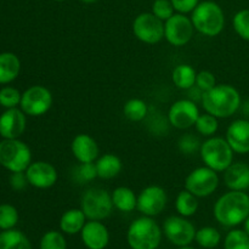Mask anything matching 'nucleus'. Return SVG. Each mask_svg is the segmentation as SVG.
Wrapping results in <instances>:
<instances>
[{
    "mask_svg": "<svg viewBox=\"0 0 249 249\" xmlns=\"http://www.w3.org/2000/svg\"><path fill=\"white\" fill-rule=\"evenodd\" d=\"M202 106L207 113L216 118H230L242 106L241 94L230 84H216L202 97Z\"/></svg>",
    "mask_w": 249,
    "mask_h": 249,
    "instance_id": "nucleus-1",
    "label": "nucleus"
},
{
    "mask_svg": "<svg viewBox=\"0 0 249 249\" xmlns=\"http://www.w3.org/2000/svg\"><path fill=\"white\" fill-rule=\"evenodd\" d=\"M213 213L215 220L226 228H235L245 223L249 215V195L245 191L230 190L219 197Z\"/></svg>",
    "mask_w": 249,
    "mask_h": 249,
    "instance_id": "nucleus-2",
    "label": "nucleus"
},
{
    "mask_svg": "<svg viewBox=\"0 0 249 249\" xmlns=\"http://www.w3.org/2000/svg\"><path fill=\"white\" fill-rule=\"evenodd\" d=\"M191 21L195 29L206 36H216L225 27V15L219 4L204 0L191 12Z\"/></svg>",
    "mask_w": 249,
    "mask_h": 249,
    "instance_id": "nucleus-3",
    "label": "nucleus"
},
{
    "mask_svg": "<svg viewBox=\"0 0 249 249\" xmlns=\"http://www.w3.org/2000/svg\"><path fill=\"white\" fill-rule=\"evenodd\" d=\"M163 230L151 216H141L130 224L126 241L131 249H157L162 241Z\"/></svg>",
    "mask_w": 249,
    "mask_h": 249,
    "instance_id": "nucleus-4",
    "label": "nucleus"
},
{
    "mask_svg": "<svg viewBox=\"0 0 249 249\" xmlns=\"http://www.w3.org/2000/svg\"><path fill=\"white\" fill-rule=\"evenodd\" d=\"M233 151L225 138L212 136L199 148L204 165L218 173H223L233 163Z\"/></svg>",
    "mask_w": 249,
    "mask_h": 249,
    "instance_id": "nucleus-5",
    "label": "nucleus"
},
{
    "mask_svg": "<svg viewBox=\"0 0 249 249\" xmlns=\"http://www.w3.org/2000/svg\"><path fill=\"white\" fill-rule=\"evenodd\" d=\"M32 163L31 148L18 139L0 141V165L11 173L26 172Z\"/></svg>",
    "mask_w": 249,
    "mask_h": 249,
    "instance_id": "nucleus-6",
    "label": "nucleus"
},
{
    "mask_svg": "<svg viewBox=\"0 0 249 249\" xmlns=\"http://www.w3.org/2000/svg\"><path fill=\"white\" fill-rule=\"evenodd\" d=\"M80 209L84 212L88 220H104L113 212L114 206L111 194L100 187H92L83 194Z\"/></svg>",
    "mask_w": 249,
    "mask_h": 249,
    "instance_id": "nucleus-7",
    "label": "nucleus"
},
{
    "mask_svg": "<svg viewBox=\"0 0 249 249\" xmlns=\"http://www.w3.org/2000/svg\"><path fill=\"white\" fill-rule=\"evenodd\" d=\"M218 172L209 167L196 168L185 179V190L191 192L198 198L209 197L216 191L219 186Z\"/></svg>",
    "mask_w": 249,
    "mask_h": 249,
    "instance_id": "nucleus-8",
    "label": "nucleus"
},
{
    "mask_svg": "<svg viewBox=\"0 0 249 249\" xmlns=\"http://www.w3.org/2000/svg\"><path fill=\"white\" fill-rule=\"evenodd\" d=\"M163 233L170 243L177 247H186L195 241L196 228L187 218L181 215H172L163 223Z\"/></svg>",
    "mask_w": 249,
    "mask_h": 249,
    "instance_id": "nucleus-9",
    "label": "nucleus"
},
{
    "mask_svg": "<svg viewBox=\"0 0 249 249\" xmlns=\"http://www.w3.org/2000/svg\"><path fill=\"white\" fill-rule=\"evenodd\" d=\"M53 94L43 85H33L22 94L19 108L31 117H40L53 106Z\"/></svg>",
    "mask_w": 249,
    "mask_h": 249,
    "instance_id": "nucleus-10",
    "label": "nucleus"
},
{
    "mask_svg": "<svg viewBox=\"0 0 249 249\" xmlns=\"http://www.w3.org/2000/svg\"><path fill=\"white\" fill-rule=\"evenodd\" d=\"M195 31L191 17L179 12L164 22V39L177 48L189 44L194 38Z\"/></svg>",
    "mask_w": 249,
    "mask_h": 249,
    "instance_id": "nucleus-11",
    "label": "nucleus"
},
{
    "mask_svg": "<svg viewBox=\"0 0 249 249\" xmlns=\"http://www.w3.org/2000/svg\"><path fill=\"white\" fill-rule=\"evenodd\" d=\"M133 33L142 43L157 44L164 38V22L152 12H142L134 19Z\"/></svg>",
    "mask_w": 249,
    "mask_h": 249,
    "instance_id": "nucleus-12",
    "label": "nucleus"
},
{
    "mask_svg": "<svg viewBox=\"0 0 249 249\" xmlns=\"http://www.w3.org/2000/svg\"><path fill=\"white\" fill-rule=\"evenodd\" d=\"M199 108L196 102L190 99L175 101L168 111V122L172 126L185 130L195 126L199 117Z\"/></svg>",
    "mask_w": 249,
    "mask_h": 249,
    "instance_id": "nucleus-13",
    "label": "nucleus"
},
{
    "mask_svg": "<svg viewBox=\"0 0 249 249\" xmlns=\"http://www.w3.org/2000/svg\"><path fill=\"white\" fill-rule=\"evenodd\" d=\"M168 196L163 187L158 185H150L145 187L138 196V209L142 215L156 216L160 215L167 206Z\"/></svg>",
    "mask_w": 249,
    "mask_h": 249,
    "instance_id": "nucleus-14",
    "label": "nucleus"
},
{
    "mask_svg": "<svg viewBox=\"0 0 249 249\" xmlns=\"http://www.w3.org/2000/svg\"><path fill=\"white\" fill-rule=\"evenodd\" d=\"M24 173H26L28 184L39 190L50 189L57 182L58 179V173L56 168L45 160L32 162Z\"/></svg>",
    "mask_w": 249,
    "mask_h": 249,
    "instance_id": "nucleus-15",
    "label": "nucleus"
},
{
    "mask_svg": "<svg viewBox=\"0 0 249 249\" xmlns=\"http://www.w3.org/2000/svg\"><path fill=\"white\" fill-rule=\"evenodd\" d=\"M27 114L21 108H7L0 116V136L2 139H18L26 130Z\"/></svg>",
    "mask_w": 249,
    "mask_h": 249,
    "instance_id": "nucleus-16",
    "label": "nucleus"
},
{
    "mask_svg": "<svg viewBox=\"0 0 249 249\" xmlns=\"http://www.w3.org/2000/svg\"><path fill=\"white\" fill-rule=\"evenodd\" d=\"M226 141L238 155L249 153V119H236L226 129Z\"/></svg>",
    "mask_w": 249,
    "mask_h": 249,
    "instance_id": "nucleus-17",
    "label": "nucleus"
},
{
    "mask_svg": "<svg viewBox=\"0 0 249 249\" xmlns=\"http://www.w3.org/2000/svg\"><path fill=\"white\" fill-rule=\"evenodd\" d=\"M80 237L88 249H105L109 242L108 229L99 220L87 221Z\"/></svg>",
    "mask_w": 249,
    "mask_h": 249,
    "instance_id": "nucleus-18",
    "label": "nucleus"
},
{
    "mask_svg": "<svg viewBox=\"0 0 249 249\" xmlns=\"http://www.w3.org/2000/svg\"><path fill=\"white\" fill-rule=\"evenodd\" d=\"M71 151L79 163H94L100 152L96 140L88 134H78L71 143Z\"/></svg>",
    "mask_w": 249,
    "mask_h": 249,
    "instance_id": "nucleus-19",
    "label": "nucleus"
},
{
    "mask_svg": "<svg viewBox=\"0 0 249 249\" xmlns=\"http://www.w3.org/2000/svg\"><path fill=\"white\" fill-rule=\"evenodd\" d=\"M224 182L232 191H246L249 189V165L247 163H232L224 172Z\"/></svg>",
    "mask_w": 249,
    "mask_h": 249,
    "instance_id": "nucleus-20",
    "label": "nucleus"
},
{
    "mask_svg": "<svg viewBox=\"0 0 249 249\" xmlns=\"http://www.w3.org/2000/svg\"><path fill=\"white\" fill-rule=\"evenodd\" d=\"M97 178L104 180H111L118 177L123 169V163L121 158L112 153H106L95 160Z\"/></svg>",
    "mask_w": 249,
    "mask_h": 249,
    "instance_id": "nucleus-21",
    "label": "nucleus"
},
{
    "mask_svg": "<svg viewBox=\"0 0 249 249\" xmlns=\"http://www.w3.org/2000/svg\"><path fill=\"white\" fill-rule=\"evenodd\" d=\"M88 218L82 209H68L60 219V229L66 235H77L83 230Z\"/></svg>",
    "mask_w": 249,
    "mask_h": 249,
    "instance_id": "nucleus-22",
    "label": "nucleus"
},
{
    "mask_svg": "<svg viewBox=\"0 0 249 249\" xmlns=\"http://www.w3.org/2000/svg\"><path fill=\"white\" fill-rule=\"evenodd\" d=\"M21 71V61L15 53H0V84H9L14 82Z\"/></svg>",
    "mask_w": 249,
    "mask_h": 249,
    "instance_id": "nucleus-23",
    "label": "nucleus"
},
{
    "mask_svg": "<svg viewBox=\"0 0 249 249\" xmlns=\"http://www.w3.org/2000/svg\"><path fill=\"white\" fill-rule=\"evenodd\" d=\"M111 196L114 208L118 209L119 212L130 213V212L135 211L136 207H138V196L129 187H117V189L113 190Z\"/></svg>",
    "mask_w": 249,
    "mask_h": 249,
    "instance_id": "nucleus-24",
    "label": "nucleus"
},
{
    "mask_svg": "<svg viewBox=\"0 0 249 249\" xmlns=\"http://www.w3.org/2000/svg\"><path fill=\"white\" fill-rule=\"evenodd\" d=\"M0 249H32V245L23 232L10 229L0 232Z\"/></svg>",
    "mask_w": 249,
    "mask_h": 249,
    "instance_id": "nucleus-25",
    "label": "nucleus"
},
{
    "mask_svg": "<svg viewBox=\"0 0 249 249\" xmlns=\"http://www.w3.org/2000/svg\"><path fill=\"white\" fill-rule=\"evenodd\" d=\"M197 72L190 65H179L172 73V80L177 88L181 90H189L196 84Z\"/></svg>",
    "mask_w": 249,
    "mask_h": 249,
    "instance_id": "nucleus-26",
    "label": "nucleus"
},
{
    "mask_svg": "<svg viewBox=\"0 0 249 249\" xmlns=\"http://www.w3.org/2000/svg\"><path fill=\"white\" fill-rule=\"evenodd\" d=\"M198 197L192 195L187 190H182L181 192H179L175 199V208H177L178 214L185 218L195 215L198 211Z\"/></svg>",
    "mask_w": 249,
    "mask_h": 249,
    "instance_id": "nucleus-27",
    "label": "nucleus"
},
{
    "mask_svg": "<svg viewBox=\"0 0 249 249\" xmlns=\"http://www.w3.org/2000/svg\"><path fill=\"white\" fill-rule=\"evenodd\" d=\"M123 113L130 122H141L148 114V106L143 100L130 99L124 105Z\"/></svg>",
    "mask_w": 249,
    "mask_h": 249,
    "instance_id": "nucleus-28",
    "label": "nucleus"
},
{
    "mask_svg": "<svg viewBox=\"0 0 249 249\" xmlns=\"http://www.w3.org/2000/svg\"><path fill=\"white\" fill-rule=\"evenodd\" d=\"M195 241L201 246L202 248L212 249L215 248L220 245L221 242V233L219 232L218 229L213 226H204L199 230L196 231V237Z\"/></svg>",
    "mask_w": 249,
    "mask_h": 249,
    "instance_id": "nucleus-29",
    "label": "nucleus"
},
{
    "mask_svg": "<svg viewBox=\"0 0 249 249\" xmlns=\"http://www.w3.org/2000/svg\"><path fill=\"white\" fill-rule=\"evenodd\" d=\"M224 249H249V235L245 230L233 229L225 236Z\"/></svg>",
    "mask_w": 249,
    "mask_h": 249,
    "instance_id": "nucleus-30",
    "label": "nucleus"
},
{
    "mask_svg": "<svg viewBox=\"0 0 249 249\" xmlns=\"http://www.w3.org/2000/svg\"><path fill=\"white\" fill-rule=\"evenodd\" d=\"M195 128H196L197 133L201 134L202 136L212 138L218 131V118L207 113V112L204 114H199L198 119H197L196 124H195Z\"/></svg>",
    "mask_w": 249,
    "mask_h": 249,
    "instance_id": "nucleus-31",
    "label": "nucleus"
},
{
    "mask_svg": "<svg viewBox=\"0 0 249 249\" xmlns=\"http://www.w3.org/2000/svg\"><path fill=\"white\" fill-rule=\"evenodd\" d=\"M232 27L240 38L249 41V9L236 12L232 18Z\"/></svg>",
    "mask_w": 249,
    "mask_h": 249,
    "instance_id": "nucleus-32",
    "label": "nucleus"
},
{
    "mask_svg": "<svg viewBox=\"0 0 249 249\" xmlns=\"http://www.w3.org/2000/svg\"><path fill=\"white\" fill-rule=\"evenodd\" d=\"M18 223V212L11 204H0V229L10 230Z\"/></svg>",
    "mask_w": 249,
    "mask_h": 249,
    "instance_id": "nucleus-33",
    "label": "nucleus"
},
{
    "mask_svg": "<svg viewBox=\"0 0 249 249\" xmlns=\"http://www.w3.org/2000/svg\"><path fill=\"white\" fill-rule=\"evenodd\" d=\"M40 249H67V241L58 231H48L41 237Z\"/></svg>",
    "mask_w": 249,
    "mask_h": 249,
    "instance_id": "nucleus-34",
    "label": "nucleus"
},
{
    "mask_svg": "<svg viewBox=\"0 0 249 249\" xmlns=\"http://www.w3.org/2000/svg\"><path fill=\"white\" fill-rule=\"evenodd\" d=\"M97 178L96 165L94 163H80L78 167L74 168L73 172V179L78 181V184H85V182L92 181Z\"/></svg>",
    "mask_w": 249,
    "mask_h": 249,
    "instance_id": "nucleus-35",
    "label": "nucleus"
},
{
    "mask_svg": "<svg viewBox=\"0 0 249 249\" xmlns=\"http://www.w3.org/2000/svg\"><path fill=\"white\" fill-rule=\"evenodd\" d=\"M22 94L12 87H4L0 89V106L4 108H15L21 104Z\"/></svg>",
    "mask_w": 249,
    "mask_h": 249,
    "instance_id": "nucleus-36",
    "label": "nucleus"
},
{
    "mask_svg": "<svg viewBox=\"0 0 249 249\" xmlns=\"http://www.w3.org/2000/svg\"><path fill=\"white\" fill-rule=\"evenodd\" d=\"M174 6L170 0H155L152 4V14L165 22L175 14Z\"/></svg>",
    "mask_w": 249,
    "mask_h": 249,
    "instance_id": "nucleus-37",
    "label": "nucleus"
},
{
    "mask_svg": "<svg viewBox=\"0 0 249 249\" xmlns=\"http://www.w3.org/2000/svg\"><path fill=\"white\" fill-rule=\"evenodd\" d=\"M201 141L192 134H186V135L181 136L179 142H178L180 152L184 153V155H192V153L197 152L201 148Z\"/></svg>",
    "mask_w": 249,
    "mask_h": 249,
    "instance_id": "nucleus-38",
    "label": "nucleus"
},
{
    "mask_svg": "<svg viewBox=\"0 0 249 249\" xmlns=\"http://www.w3.org/2000/svg\"><path fill=\"white\" fill-rule=\"evenodd\" d=\"M195 85L199 88L203 92L209 91V90L213 89L216 85L215 75L212 72H209V71H201V72L197 73L196 84Z\"/></svg>",
    "mask_w": 249,
    "mask_h": 249,
    "instance_id": "nucleus-39",
    "label": "nucleus"
},
{
    "mask_svg": "<svg viewBox=\"0 0 249 249\" xmlns=\"http://www.w3.org/2000/svg\"><path fill=\"white\" fill-rule=\"evenodd\" d=\"M174 6V10L179 14H190L196 9L197 5L199 4V0H170Z\"/></svg>",
    "mask_w": 249,
    "mask_h": 249,
    "instance_id": "nucleus-40",
    "label": "nucleus"
},
{
    "mask_svg": "<svg viewBox=\"0 0 249 249\" xmlns=\"http://www.w3.org/2000/svg\"><path fill=\"white\" fill-rule=\"evenodd\" d=\"M10 185H11L12 189L15 191H22L27 187L28 184V180H27L26 173L24 172H17L12 173L11 177H10Z\"/></svg>",
    "mask_w": 249,
    "mask_h": 249,
    "instance_id": "nucleus-41",
    "label": "nucleus"
},
{
    "mask_svg": "<svg viewBox=\"0 0 249 249\" xmlns=\"http://www.w3.org/2000/svg\"><path fill=\"white\" fill-rule=\"evenodd\" d=\"M243 225H245V229H243V230H245L246 232H247L248 235H249V215L247 216V219H246V220H245Z\"/></svg>",
    "mask_w": 249,
    "mask_h": 249,
    "instance_id": "nucleus-42",
    "label": "nucleus"
},
{
    "mask_svg": "<svg viewBox=\"0 0 249 249\" xmlns=\"http://www.w3.org/2000/svg\"><path fill=\"white\" fill-rule=\"evenodd\" d=\"M82 2H84V4H92V2L97 1V0H80Z\"/></svg>",
    "mask_w": 249,
    "mask_h": 249,
    "instance_id": "nucleus-43",
    "label": "nucleus"
},
{
    "mask_svg": "<svg viewBox=\"0 0 249 249\" xmlns=\"http://www.w3.org/2000/svg\"><path fill=\"white\" fill-rule=\"evenodd\" d=\"M179 249H195V248L190 247V246H186V247H179Z\"/></svg>",
    "mask_w": 249,
    "mask_h": 249,
    "instance_id": "nucleus-44",
    "label": "nucleus"
},
{
    "mask_svg": "<svg viewBox=\"0 0 249 249\" xmlns=\"http://www.w3.org/2000/svg\"><path fill=\"white\" fill-rule=\"evenodd\" d=\"M53 1H57V2H61V1H66V0H53Z\"/></svg>",
    "mask_w": 249,
    "mask_h": 249,
    "instance_id": "nucleus-45",
    "label": "nucleus"
}]
</instances>
